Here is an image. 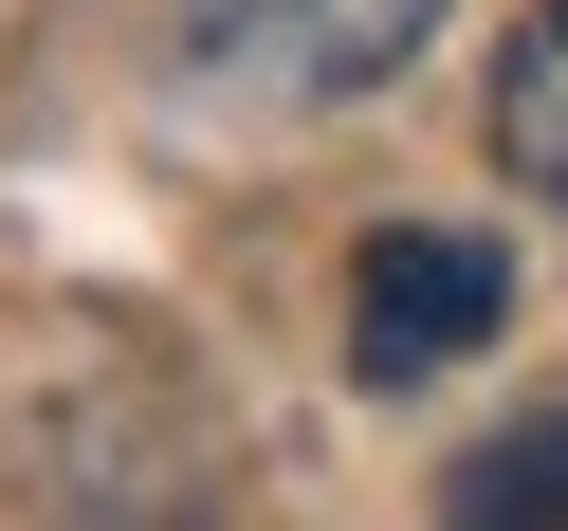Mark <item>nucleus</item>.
<instances>
[{
  "instance_id": "f257e3e1",
  "label": "nucleus",
  "mask_w": 568,
  "mask_h": 531,
  "mask_svg": "<svg viewBox=\"0 0 568 531\" xmlns=\"http://www.w3.org/2000/svg\"><path fill=\"white\" fill-rule=\"evenodd\" d=\"M440 0H184V55L221 92H294V111H348V92L422 74Z\"/></svg>"
},
{
  "instance_id": "f03ea898",
  "label": "nucleus",
  "mask_w": 568,
  "mask_h": 531,
  "mask_svg": "<svg viewBox=\"0 0 568 531\" xmlns=\"http://www.w3.org/2000/svg\"><path fill=\"white\" fill-rule=\"evenodd\" d=\"M495 312H514V257H495L477 221H404V238H367V275H348V367L422 385V367H458V348H495Z\"/></svg>"
},
{
  "instance_id": "7ed1b4c3",
  "label": "nucleus",
  "mask_w": 568,
  "mask_h": 531,
  "mask_svg": "<svg viewBox=\"0 0 568 531\" xmlns=\"http://www.w3.org/2000/svg\"><path fill=\"white\" fill-rule=\"evenodd\" d=\"M495 165L531 202H568V0H531L514 55H495Z\"/></svg>"
},
{
  "instance_id": "20e7f679",
  "label": "nucleus",
  "mask_w": 568,
  "mask_h": 531,
  "mask_svg": "<svg viewBox=\"0 0 568 531\" xmlns=\"http://www.w3.org/2000/svg\"><path fill=\"white\" fill-rule=\"evenodd\" d=\"M440 531H568V404L458 458V477H440Z\"/></svg>"
}]
</instances>
